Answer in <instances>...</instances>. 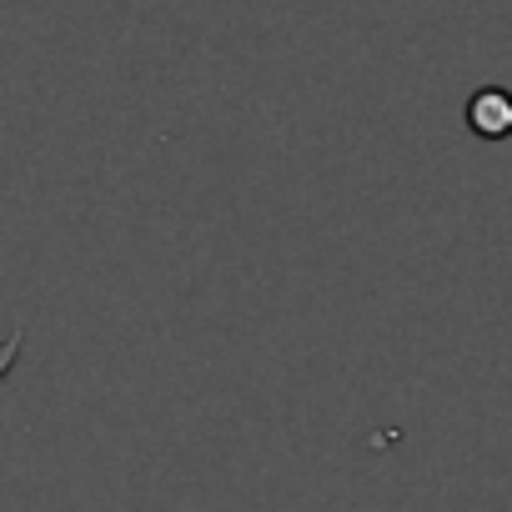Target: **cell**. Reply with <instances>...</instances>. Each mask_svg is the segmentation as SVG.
<instances>
[{
	"instance_id": "1",
	"label": "cell",
	"mask_w": 512,
	"mask_h": 512,
	"mask_svg": "<svg viewBox=\"0 0 512 512\" xmlns=\"http://www.w3.org/2000/svg\"><path fill=\"white\" fill-rule=\"evenodd\" d=\"M467 126H472V136H482V141L512 136V91L482 86V91L467 101Z\"/></svg>"
}]
</instances>
